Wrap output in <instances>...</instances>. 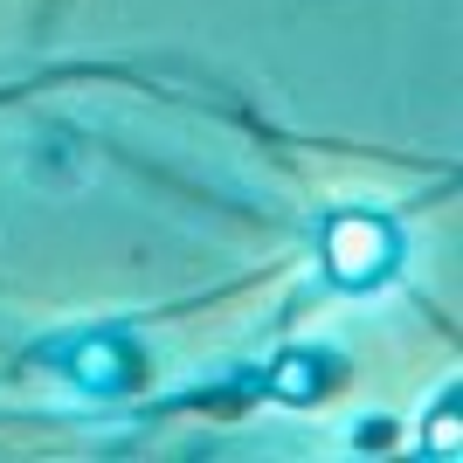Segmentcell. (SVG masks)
<instances>
[{"mask_svg": "<svg viewBox=\"0 0 463 463\" xmlns=\"http://www.w3.org/2000/svg\"><path fill=\"white\" fill-rule=\"evenodd\" d=\"M429 457H457V394H443V415L429 408Z\"/></svg>", "mask_w": 463, "mask_h": 463, "instance_id": "3957f363", "label": "cell"}, {"mask_svg": "<svg viewBox=\"0 0 463 463\" xmlns=\"http://www.w3.org/2000/svg\"><path fill=\"white\" fill-rule=\"evenodd\" d=\"M311 373H326V360H318V353L284 360V367H277V394H284V402H311V394H318V381H311Z\"/></svg>", "mask_w": 463, "mask_h": 463, "instance_id": "7a4b0ae2", "label": "cell"}, {"mask_svg": "<svg viewBox=\"0 0 463 463\" xmlns=\"http://www.w3.org/2000/svg\"><path fill=\"white\" fill-rule=\"evenodd\" d=\"M326 270L346 290H367L394 277V229L381 214H332L326 222Z\"/></svg>", "mask_w": 463, "mask_h": 463, "instance_id": "6da1fadb", "label": "cell"}]
</instances>
